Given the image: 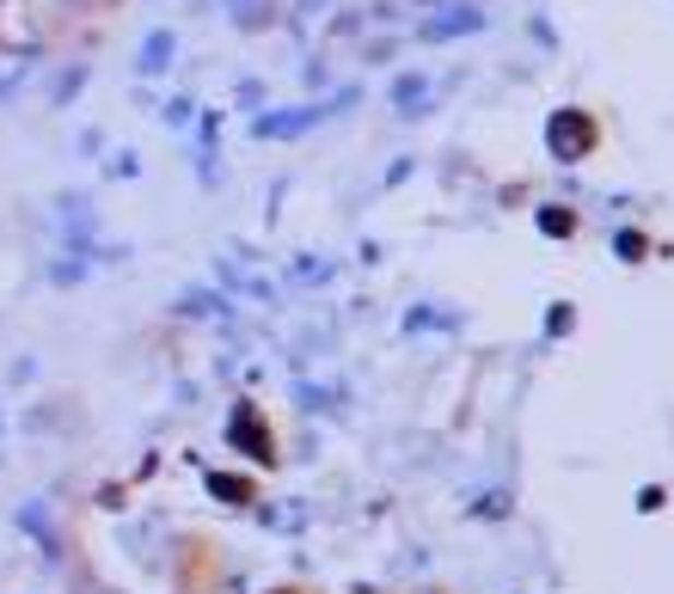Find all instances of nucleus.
Returning a JSON list of instances; mask_svg holds the SVG:
<instances>
[{
  "label": "nucleus",
  "mask_w": 674,
  "mask_h": 594,
  "mask_svg": "<svg viewBox=\"0 0 674 594\" xmlns=\"http://www.w3.org/2000/svg\"><path fill=\"white\" fill-rule=\"evenodd\" d=\"M32 62H37L32 49H13V56H0V105L13 98V86H19V80L32 74Z\"/></svg>",
  "instance_id": "obj_1"
},
{
  "label": "nucleus",
  "mask_w": 674,
  "mask_h": 594,
  "mask_svg": "<svg viewBox=\"0 0 674 594\" xmlns=\"http://www.w3.org/2000/svg\"><path fill=\"white\" fill-rule=\"evenodd\" d=\"M166 62H173V37H166V32H154V37L142 44V74H159Z\"/></svg>",
  "instance_id": "obj_2"
},
{
  "label": "nucleus",
  "mask_w": 674,
  "mask_h": 594,
  "mask_svg": "<svg viewBox=\"0 0 674 594\" xmlns=\"http://www.w3.org/2000/svg\"><path fill=\"white\" fill-rule=\"evenodd\" d=\"M80 80H86V68H74V74H62V80H56V105H62V98H74V93H80Z\"/></svg>",
  "instance_id": "obj_3"
}]
</instances>
